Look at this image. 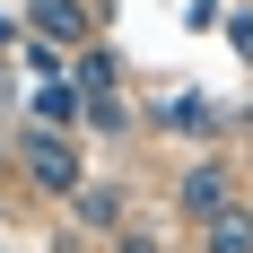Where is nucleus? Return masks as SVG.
Masks as SVG:
<instances>
[{"label":"nucleus","instance_id":"6","mask_svg":"<svg viewBox=\"0 0 253 253\" xmlns=\"http://www.w3.org/2000/svg\"><path fill=\"white\" fill-rule=\"evenodd\" d=\"M114 87V52L105 44H79V96H105Z\"/></svg>","mask_w":253,"mask_h":253},{"label":"nucleus","instance_id":"10","mask_svg":"<svg viewBox=\"0 0 253 253\" xmlns=\"http://www.w3.org/2000/svg\"><path fill=\"white\" fill-rule=\"evenodd\" d=\"M114 253H166V245H157V236H123Z\"/></svg>","mask_w":253,"mask_h":253},{"label":"nucleus","instance_id":"9","mask_svg":"<svg viewBox=\"0 0 253 253\" xmlns=\"http://www.w3.org/2000/svg\"><path fill=\"white\" fill-rule=\"evenodd\" d=\"M227 35H236V52L253 61V18H227Z\"/></svg>","mask_w":253,"mask_h":253},{"label":"nucleus","instance_id":"4","mask_svg":"<svg viewBox=\"0 0 253 253\" xmlns=\"http://www.w3.org/2000/svg\"><path fill=\"white\" fill-rule=\"evenodd\" d=\"M70 218H79V227H123V192H114V183H79V192H70Z\"/></svg>","mask_w":253,"mask_h":253},{"label":"nucleus","instance_id":"5","mask_svg":"<svg viewBox=\"0 0 253 253\" xmlns=\"http://www.w3.org/2000/svg\"><path fill=\"white\" fill-rule=\"evenodd\" d=\"M35 35H52V44H87V9H79V0H35Z\"/></svg>","mask_w":253,"mask_h":253},{"label":"nucleus","instance_id":"1","mask_svg":"<svg viewBox=\"0 0 253 253\" xmlns=\"http://www.w3.org/2000/svg\"><path fill=\"white\" fill-rule=\"evenodd\" d=\"M18 166H26L35 192H61V201L87 183V175H79V149L61 140V131H18Z\"/></svg>","mask_w":253,"mask_h":253},{"label":"nucleus","instance_id":"2","mask_svg":"<svg viewBox=\"0 0 253 253\" xmlns=\"http://www.w3.org/2000/svg\"><path fill=\"white\" fill-rule=\"evenodd\" d=\"M227 201H245V192H236V166H227V157H201V166L175 183V210L192 218V227H201V218H218Z\"/></svg>","mask_w":253,"mask_h":253},{"label":"nucleus","instance_id":"8","mask_svg":"<svg viewBox=\"0 0 253 253\" xmlns=\"http://www.w3.org/2000/svg\"><path fill=\"white\" fill-rule=\"evenodd\" d=\"M87 123H96L105 140H123V123H131V114H123V105H114V87H105V96H87Z\"/></svg>","mask_w":253,"mask_h":253},{"label":"nucleus","instance_id":"3","mask_svg":"<svg viewBox=\"0 0 253 253\" xmlns=\"http://www.w3.org/2000/svg\"><path fill=\"white\" fill-rule=\"evenodd\" d=\"M192 236H201V253H253V210H245V201H227L218 218H201Z\"/></svg>","mask_w":253,"mask_h":253},{"label":"nucleus","instance_id":"7","mask_svg":"<svg viewBox=\"0 0 253 253\" xmlns=\"http://www.w3.org/2000/svg\"><path fill=\"white\" fill-rule=\"evenodd\" d=\"M157 123H175V131H210V105H201V96H175V105H157Z\"/></svg>","mask_w":253,"mask_h":253}]
</instances>
